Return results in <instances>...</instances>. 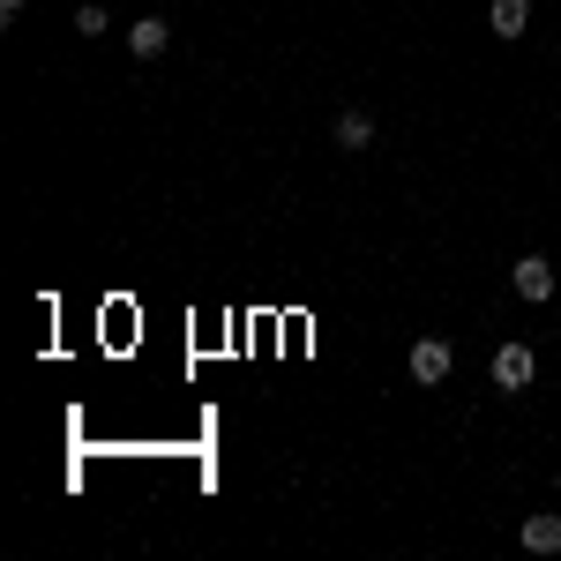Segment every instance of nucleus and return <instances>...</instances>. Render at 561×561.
<instances>
[{
	"mask_svg": "<svg viewBox=\"0 0 561 561\" xmlns=\"http://www.w3.org/2000/svg\"><path fill=\"white\" fill-rule=\"evenodd\" d=\"M531 375H539L531 345H502V352H494V382L510 389V397H524V389H531Z\"/></svg>",
	"mask_w": 561,
	"mask_h": 561,
	"instance_id": "nucleus-1",
	"label": "nucleus"
},
{
	"mask_svg": "<svg viewBox=\"0 0 561 561\" xmlns=\"http://www.w3.org/2000/svg\"><path fill=\"white\" fill-rule=\"evenodd\" d=\"M510 285H517V300H531V307L554 300V262H547V255H524L517 270H510Z\"/></svg>",
	"mask_w": 561,
	"mask_h": 561,
	"instance_id": "nucleus-2",
	"label": "nucleus"
},
{
	"mask_svg": "<svg viewBox=\"0 0 561 561\" xmlns=\"http://www.w3.org/2000/svg\"><path fill=\"white\" fill-rule=\"evenodd\" d=\"M412 382L420 389L449 382V345H442V337H420V345H412Z\"/></svg>",
	"mask_w": 561,
	"mask_h": 561,
	"instance_id": "nucleus-3",
	"label": "nucleus"
},
{
	"mask_svg": "<svg viewBox=\"0 0 561 561\" xmlns=\"http://www.w3.org/2000/svg\"><path fill=\"white\" fill-rule=\"evenodd\" d=\"M165 45H173V23H165V15H142V23L128 31V53H135V60H158Z\"/></svg>",
	"mask_w": 561,
	"mask_h": 561,
	"instance_id": "nucleus-4",
	"label": "nucleus"
},
{
	"mask_svg": "<svg viewBox=\"0 0 561 561\" xmlns=\"http://www.w3.org/2000/svg\"><path fill=\"white\" fill-rule=\"evenodd\" d=\"M524 547H531V554H561V517H554V510L524 517Z\"/></svg>",
	"mask_w": 561,
	"mask_h": 561,
	"instance_id": "nucleus-5",
	"label": "nucleus"
},
{
	"mask_svg": "<svg viewBox=\"0 0 561 561\" xmlns=\"http://www.w3.org/2000/svg\"><path fill=\"white\" fill-rule=\"evenodd\" d=\"M494 38H524V23H531V0H494Z\"/></svg>",
	"mask_w": 561,
	"mask_h": 561,
	"instance_id": "nucleus-6",
	"label": "nucleus"
},
{
	"mask_svg": "<svg viewBox=\"0 0 561 561\" xmlns=\"http://www.w3.org/2000/svg\"><path fill=\"white\" fill-rule=\"evenodd\" d=\"M337 142H345V150H367V142H375V121H367V113H337Z\"/></svg>",
	"mask_w": 561,
	"mask_h": 561,
	"instance_id": "nucleus-7",
	"label": "nucleus"
},
{
	"mask_svg": "<svg viewBox=\"0 0 561 561\" xmlns=\"http://www.w3.org/2000/svg\"><path fill=\"white\" fill-rule=\"evenodd\" d=\"M76 31L83 38H105V8H76Z\"/></svg>",
	"mask_w": 561,
	"mask_h": 561,
	"instance_id": "nucleus-8",
	"label": "nucleus"
},
{
	"mask_svg": "<svg viewBox=\"0 0 561 561\" xmlns=\"http://www.w3.org/2000/svg\"><path fill=\"white\" fill-rule=\"evenodd\" d=\"M0 15H8V23H15V15H23V0H0Z\"/></svg>",
	"mask_w": 561,
	"mask_h": 561,
	"instance_id": "nucleus-9",
	"label": "nucleus"
}]
</instances>
